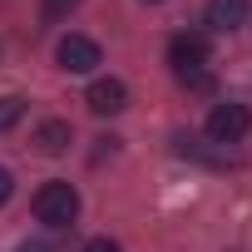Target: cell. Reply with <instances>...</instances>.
Here are the masks:
<instances>
[{"label":"cell","instance_id":"30bf717a","mask_svg":"<svg viewBox=\"0 0 252 252\" xmlns=\"http://www.w3.org/2000/svg\"><path fill=\"white\" fill-rule=\"evenodd\" d=\"M10 193H15V173H10V168H0V208L10 203Z\"/></svg>","mask_w":252,"mask_h":252},{"label":"cell","instance_id":"277c9868","mask_svg":"<svg viewBox=\"0 0 252 252\" xmlns=\"http://www.w3.org/2000/svg\"><path fill=\"white\" fill-rule=\"evenodd\" d=\"M55 60H60V69H69V74H89L94 64H104V55H99V45H94L89 35H64L60 50H55Z\"/></svg>","mask_w":252,"mask_h":252},{"label":"cell","instance_id":"8992f818","mask_svg":"<svg viewBox=\"0 0 252 252\" xmlns=\"http://www.w3.org/2000/svg\"><path fill=\"white\" fill-rule=\"evenodd\" d=\"M203 20H208V30L227 35V30H237V25L247 20V0H208Z\"/></svg>","mask_w":252,"mask_h":252},{"label":"cell","instance_id":"5b68a950","mask_svg":"<svg viewBox=\"0 0 252 252\" xmlns=\"http://www.w3.org/2000/svg\"><path fill=\"white\" fill-rule=\"evenodd\" d=\"M84 104L94 109V114H124L129 109V89H124V79H94L89 84V94H84Z\"/></svg>","mask_w":252,"mask_h":252},{"label":"cell","instance_id":"7a4b0ae2","mask_svg":"<svg viewBox=\"0 0 252 252\" xmlns=\"http://www.w3.org/2000/svg\"><path fill=\"white\" fill-rule=\"evenodd\" d=\"M35 218L45 222V227H74V218H79V193H74V183H45L40 193H35Z\"/></svg>","mask_w":252,"mask_h":252},{"label":"cell","instance_id":"ba28073f","mask_svg":"<svg viewBox=\"0 0 252 252\" xmlns=\"http://www.w3.org/2000/svg\"><path fill=\"white\" fill-rule=\"evenodd\" d=\"M20 119H25V99L20 94H5V99H0V134H10Z\"/></svg>","mask_w":252,"mask_h":252},{"label":"cell","instance_id":"3957f363","mask_svg":"<svg viewBox=\"0 0 252 252\" xmlns=\"http://www.w3.org/2000/svg\"><path fill=\"white\" fill-rule=\"evenodd\" d=\"M203 129H208L213 144H242L247 129H252V109L247 104H232V99L227 104H213V114H208Z\"/></svg>","mask_w":252,"mask_h":252},{"label":"cell","instance_id":"4fadbf2b","mask_svg":"<svg viewBox=\"0 0 252 252\" xmlns=\"http://www.w3.org/2000/svg\"><path fill=\"white\" fill-rule=\"evenodd\" d=\"M149 5H158V0H149Z\"/></svg>","mask_w":252,"mask_h":252},{"label":"cell","instance_id":"7c38bea8","mask_svg":"<svg viewBox=\"0 0 252 252\" xmlns=\"http://www.w3.org/2000/svg\"><path fill=\"white\" fill-rule=\"evenodd\" d=\"M15 252H50V247H45V242H20Z\"/></svg>","mask_w":252,"mask_h":252},{"label":"cell","instance_id":"9c48e42d","mask_svg":"<svg viewBox=\"0 0 252 252\" xmlns=\"http://www.w3.org/2000/svg\"><path fill=\"white\" fill-rule=\"evenodd\" d=\"M69 10H79V0H45V5H40V15H45V25H55V20H64Z\"/></svg>","mask_w":252,"mask_h":252},{"label":"cell","instance_id":"8fae6325","mask_svg":"<svg viewBox=\"0 0 252 252\" xmlns=\"http://www.w3.org/2000/svg\"><path fill=\"white\" fill-rule=\"evenodd\" d=\"M84 252H124V247H119V242H109V237H89V242H84Z\"/></svg>","mask_w":252,"mask_h":252},{"label":"cell","instance_id":"52a82bcc","mask_svg":"<svg viewBox=\"0 0 252 252\" xmlns=\"http://www.w3.org/2000/svg\"><path fill=\"white\" fill-rule=\"evenodd\" d=\"M69 139H74V129H69L64 119H45L40 129H35V149H40V154H64Z\"/></svg>","mask_w":252,"mask_h":252},{"label":"cell","instance_id":"6da1fadb","mask_svg":"<svg viewBox=\"0 0 252 252\" xmlns=\"http://www.w3.org/2000/svg\"><path fill=\"white\" fill-rule=\"evenodd\" d=\"M168 64H173V74H178L183 89H193V94H213L208 40H203V35H173V40H168Z\"/></svg>","mask_w":252,"mask_h":252}]
</instances>
